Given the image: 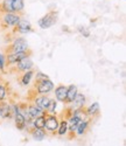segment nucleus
<instances>
[{
	"mask_svg": "<svg viewBox=\"0 0 126 146\" xmlns=\"http://www.w3.org/2000/svg\"><path fill=\"white\" fill-rule=\"evenodd\" d=\"M20 15L17 13H4L1 15V25L4 28L8 27H17L18 22L20 21Z\"/></svg>",
	"mask_w": 126,
	"mask_h": 146,
	"instance_id": "5",
	"label": "nucleus"
},
{
	"mask_svg": "<svg viewBox=\"0 0 126 146\" xmlns=\"http://www.w3.org/2000/svg\"><path fill=\"white\" fill-rule=\"evenodd\" d=\"M27 110H28V113H29V116L32 117V119H35V118H37V117L43 116V115L47 113L46 111H43L42 109H40L39 106H36L35 104H29V105H27Z\"/></svg>",
	"mask_w": 126,
	"mask_h": 146,
	"instance_id": "12",
	"label": "nucleus"
},
{
	"mask_svg": "<svg viewBox=\"0 0 126 146\" xmlns=\"http://www.w3.org/2000/svg\"><path fill=\"white\" fill-rule=\"evenodd\" d=\"M1 120H3V116H1V111H0V123H1Z\"/></svg>",
	"mask_w": 126,
	"mask_h": 146,
	"instance_id": "29",
	"label": "nucleus"
},
{
	"mask_svg": "<svg viewBox=\"0 0 126 146\" xmlns=\"http://www.w3.org/2000/svg\"><path fill=\"white\" fill-rule=\"evenodd\" d=\"M84 109H85V112H86L88 117H92V118L97 117L100 112V105L98 102H95L91 105H89L88 108H84Z\"/></svg>",
	"mask_w": 126,
	"mask_h": 146,
	"instance_id": "14",
	"label": "nucleus"
},
{
	"mask_svg": "<svg viewBox=\"0 0 126 146\" xmlns=\"http://www.w3.org/2000/svg\"><path fill=\"white\" fill-rule=\"evenodd\" d=\"M90 121H91V118L89 119H85V120H82L81 123L77 125V129H76V136H84L88 129H89V125H90Z\"/></svg>",
	"mask_w": 126,
	"mask_h": 146,
	"instance_id": "15",
	"label": "nucleus"
},
{
	"mask_svg": "<svg viewBox=\"0 0 126 146\" xmlns=\"http://www.w3.org/2000/svg\"><path fill=\"white\" fill-rule=\"evenodd\" d=\"M58 117L56 115H48L46 116V121H44V131L47 132V135H53L55 136L57 129H58Z\"/></svg>",
	"mask_w": 126,
	"mask_h": 146,
	"instance_id": "4",
	"label": "nucleus"
},
{
	"mask_svg": "<svg viewBox=\"0 0 126 146\" xmlns=\"http://www.w3.org/2000/svg\"><path fill=\"white\" fill-rule=\"evenodd\" d=\"M77 31L80 32L81 35L84 36V38H89V36H90V31L86 27H84V26H78L77 27Z\"/></svg>",
	"mask_w": 126,
	"mask_h": 146,
	"instance_id": "25",
	"label": "nucleus"
},
{
	"mask_svg": "<svg viewBox=\"0 0 126 146\" xmlns=\"http://www.w3.org/2000/svg\"><path fill=\"white\" fill-rule=\"evenodd\" d=\"M5 97H6V86L0 84V103L4 102Z\"/></svg>",
	"mask_w": 126,
	"mask_h": 146,
	"instance_id": "27",
	"label": "nucleus"
},
{
	"mask_svg": "<svg viewBox=\"0 0 126 146\" xmlns=\"http://www.w3.org/2000/svg\"><path fill=\"white\" fill-rule=\"evenodd\" d=\"M12 6H13L14 12H22L25 4H23V0H12Z\"/></svg>",
	"mask_w": 126,
	"mask_h": 146,
	"instance_id": "23",
	"label": "nucleus"
},
{
	"mask_svg": "<svg viewBox=\"0 0 126 146\" xmlns=\"http://www.w3.org/2000/svg\"><path fill=\"white\" fill-rule=\"evenodd\" d=\"M33 76H34V70L33 69L25 71L23 75L20 77V83L22 84V86H28L33 80Z\"/></svg>",
	"mask_w": 126,
	"mask_h": 146,
	"instance_id": "19",
	"label": "nucleus"
},
{
	"mask_svg": "<svg viewBox=\"0 0 126 146\" xmlns=\"http://www.w3.org/2000/svg\"><path fill=\"white\" fill-rule=\"evenodd\" d=\"M78 94V89L77 87L75 86V84H70V86L68 87L67 89V97H66V104H71L75 100V97H76V95Z\"/></svg>",
	"mask_w": 126,
	"mask_h": 146,
	"instance_id": "11",
	"label": "nucleus"
},
{
	"mask_svg": "<svg viewBox=\"0 0 126 146\" xmlns=\"http://www.w3.org/2000/svg\"><path fill=\"white\" fill-rule=\"evenodd\" d=\"M0 12H3V13H14L13 6H12V0H4L0 4Z\"/></svg>",
	"mask_w": 126,
	"mask_h": 146,
	"instance_id": "20",
	"label": "nucleus"
},
{
	"mask_svg": "<svg viewBox=\"0 0 126 146\" xmlns=\"http://www.w3.org/2000/svg\"><path fill=\"white\" fill-rule=\"evenodd\" d=\"M5 67H6V56L0 53V71H5Z\"/></svg>",
	"mask_w": 126,
	"mask_h": 146,
	"instance_id": "26",
	"label": "nucleus"
},
{
	"mask_svg": "<svg viewBox=\"0 0 126 146\" xmlns=\"http://www.w3.org/2000/svg\"><path fill=\"white\" fill-rule=\"evenodd\" d=\"M67 132H68V120L61 119L60 123H58V129H57L56 135H58V136H66Z\"/></svg>",
	"mask_w": 126,
	"mask_h": 146,
	"instance_id": "21",
	"label": "nucleus"
},
{
	"mask_svg": "<svg viewBox=\"0 0 126 146\" xmlns=\"http://www.w3.org/2000/svg\"><path fill=\"white\" fill-rule=\"evenodd\" d=\"M33 104H35L36 106H39L40 109H42L43 111L47 110V108H48V104L50 102V98L48 96L46 95H40V96H34V98H33Z\"/></svg>",
	"mask_w": 126,
	"mask_h": 146,
	"instance_id": "7",
	"label": "nucleus"
},
{
	"mask_svg": "<svg viewBox=\"0 0 126 146\" xmlns=\"http://www.w3.org/2000/svg\"><path fill=\"white\" fill-rule=\"evenodd\" d=\"M29 133H31V136L33 137V139L36 140V141H42L47 137V132L44 130H42V129H35L34 127Z\"/></svg>",
	"mask_w": 126,
	"mask_h": 146,
	"instance_id": "17",
	"label": "nucleus"
},
{
	"mask_svg": "<svg viewBox=\"0 0 126 146\" xmlns=\"http://www.w3.org/2000/svg\"><path fill=\"white\" fill-rule=\"evenodd\" d=\"M67 89H68V87L63 86V84H60V86L56 87V89H55V97H56V100L58 102H62V103L66 102Z\"/></svg>",
	"mask_w": 126,
	"mask_h": 146,
	"instance_id": "13",
	"label": "nucleus"
},
{
	"mask_svg": "<svg viewBox=\"0 0 126 146\" xmlns=\"http://www.w3.org/2000/svg\"><path fill=\"white\" fill-rule=\"evenodd\" d=\"M56 21H57V12L52 11L37 21V25H39L41 29H48L50 27H53L56 23Z\"/></svg>",
	"mask_w": 126,
	"mask_h": 146,
	"instance_id": "3",
	"label": "nucleus"
},
{
	"mask_svg": "<svg viewBox=\"0 0 126 146\" xmlns=\"http://www.w3.org/2000/svg\"><path fill=\"white\" fill-rule=\"evenodd\" d=\"M8 53L7 54H11V53H21V52H26L28 50V42L25 38H15L14 41L11 43V46L7 47L6 49Z\"/></svg>",
	"mask_w": 126,
	"mask_h": 146,
	"instance_id": "2",
	"label": "nucleus"
},
{
	"mask_svg": "<svg viewBox=\"0 0 126 146\" xmlns=\"http://www.w3.org/2000/svg\"><path fill=\"white\" fill-rule=\"evenodd\" d=\"M13 119H14V124H15L17 129H18L19 131H23L25 127H26V120H25V117H23L20 112H18V113L14 116Z\"/></svg>",
	"mask_w": 126,
	"mask_h": 146,
	"instance_id": "18",
	"label": "nucleus"
},
{
	"mask_svg": "<svg viewBox=\"0 0 126 146\" xmlns=\"http://www.w3.org/2000/svg\"><path fill=\"white\" fill-rule=\"evenodd\" d=\"M0 111H1L3 119H13V110H12V105L5 102L0 103Z\"/></svg>",
	"mask_w": 126,
	"mask_h": 146,
	"instance_id": "9",
	"label": "nucleus"
},
{
	"mask_svg": "<svg viewBox=\"0 0 126 146\" xmlns=\"http://www.w3.org/2000/svg\"><path fill=\"white\" fill-rule=\"evenodd\" d=\"M33 61L29 58V56L28 57H25V58H22L21 61H19V62L17 63V67H15V69L19 71V72H25V71H27V70H31L32 68H33Z\"/></svg>",
	"mask_w": 126,
	"mask_h": 146,
	"instance_id": "8",
	"label": "nucleus"
},
{
	"mask_svg": "<svg viewBox=\"0 0 126 146\" xmlns=\"http://www.w3.org/2000/svg\"><path fill=\"white\" fill-rule=\"evenodd\" d=\"M35 81H39V80H46V78H49L46 74H43V72H41V71H37L36 72V76H35Z\"/></svg>",
	"mask_w": 126,
	"mask_h": 146,
	"instance_id": "28",
	"label": "nucleus"
},
{
	"mask_svg": "<svg viewBox=\"0 0 126 146\" xmlns=\"http://www.w3.org/2000/svg\"><path fill=\"white\" fill-rule=\"evenodd\" d=\"M15 31H18V33H21V34H27L29 32H33V28H32V25L29 21L25 20V19H20V21L17 25Z\"/></svg>",
	"mask_w": 126,
	"mask_h": 146,
	"instance_id": "10",
	"label": "nucleus"
},
{
	"mask_svg": "<svg viewBox=\"0 0 126 146\" xmlns=\"http://www.w3.org/2000/svg\"><path fill=\"white\" fill-rule=\"evenodd\" d=\"M31 55V50H26V52H21V53H11L6 55V66H13L17 64L19 61H21L25 57H28Z\"/></svg>",
	"mask_w": 126,
	"mask_h": 146,
	"instance_id": "6",
	"label": "nucleus"
},
{
	"mask_svg": "<svg viewBox=\"0 0 126 146\" xmlns=\"http://www.w3.org/2000/svg\"><path fill=\"white\" fill-rule=\"evenodd\" d=\"M85 96L83 95V94H77L76 95V97H75V100H74V102L71 103L72 104V109L74 110H77V109H83L84 108V105H85Z\"/></svg>",
	"mask_w": 126,
	"mask_h": 146,
	"instance_id": "16",
	"label": "nucleus"
},
{
	"mask_svg": "<svg viewBox=\"0 0 126 146\" xmlns=\"http://www.w3.org/2000/svg\"><path fill=\"white\" fill-rule=\"evenodd\" d=\"M34 89H35L36 96L47 95V94H49V92H52V91H53V89H54V83L50 81L49 78H46V80H39V81H35Z\"/></svg>",
	"mask_w": 126,
	"mask_h": 146,
	"instance_id": "1",
	"label": "nucleus"
},
{
	"mask_svg": "<svg viewBox=\"0 0 126 146\" xmlns=\"http://www.w3.org/2000/svg\"><path fill=\"white\" fill-rule=\"evenodd\" d=\"M56 106H57V102L53 98H50V102L48 104V108H47V110L46 112L48 115H55V111H56Z\"/></svg>",
	"mask_w": 126,
	"mask_h": 146,
	"instance_id": "24",
	"label": "nucleus"
},
{
	"mask_svg": "<svg viewBox=\"0 0 126 146\" xmlns=\"http://www.w3.org/2000/svg\"><path fill=\"white\" fill-rule=\"evenodd\" d=\"M46 116H47V113H46V115H43V116L37 117V118H35V119H33V125H34V127H35V129H42V130H44Z\"/></svg>",
	"mask_w": 126,
	"mask_h": 146,
	"instance_id": "22",
	"label": "nucleus"
}]
</instances>
